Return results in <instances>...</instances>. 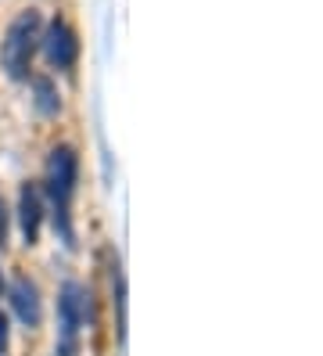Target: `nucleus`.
Listing matches in <instances>:
<instances>
[{
    "label": "nucleus",
    "instance_id": "f257e3e1",
    "mask_svg": "<svg viewBox=\"0 0 323 356\" xmlns=\"http://www.w3.org/2000/svg\"><path fill=\"white\" fill-rule=\"evenodd\" d=\"M40 36H43V18L40 11H22L15 22L4 33V47H0V61H4V72L11 79H29L33 69V54L40 47Z\"/></svg>",
    "mask_w": 323,
    "mask_h": 356
},
{
    "label": "nucleus",
    "instance_id": "f03ea898",
    "mask_svg": "<svg viewBox=\"0 0 323 356\" xmlns=\"http://www.w3.org/2000/svg\"><path fill=\"white\" fill-rule=\"evenodd\" d=\"M76 173H79V162H76V152L69 144H58L47 159V195L54 202V220L61 227L65 241H72V227H69V202H72V191H76Z\"/></svg>",
    "mask_w": 323,
    "mask_h": 356
},
{
    "label": "nucleus",
    "instance_id": "7ed1b4c3",
    "mask_svg": "<svg viewBox=\"0 0 323 356\" xmlns=\"http://www.w3.org/2000/svg\"><path fill=\"white\" fill-rule=\"evenodd\" d=\"M83 324H86V288L69 281L58 296V346H54V356H76Z\"/></svg>",
    "mask_w": 323,
    "mask_h": 356
},
{
    "label": "nucleus",
    "instance_id": "20e7f679",
    "mask_svg": "<svg viewBox=\"0 0 323 356\" xmlns=\"http://www.w3.org/2000/svg\"><path fill=\"white\" fill-rule=\"evenodd\" d=\"M43 44V54H47V61L54 69H72L76 58H79V40L72 33L69 22H61V18H54V22L47 26V33L40 36Z\"/></svg>",
    "mask_w": 323,
    "mask_h": 356
},
{
    "label": "nucleus",
    "instance_id": "39448f33",
    "mask_svg": "<svg viewBox=\"0 0 323 356\" xmlns=\"http://www.w3.org/2000/svg\"><path fill=\"white\" fill-rule=\"evenodd\" d=\"M11 306L18 313V321L26 327H36L40 317H43V306H40V288L29 281V277H15L11 284Z\"/></svg>",
    "mask_w": 323,
    "mask_h": 356
},
{
    "label": "nucleus",
    "instance_id": "423d86ee",
    "mask_svg": "<svg viewBox=\"0 0 323 356\" xmlns=\"http://www.w3.org/2000/svg\"><path fill=\"white\" fill-rule=\"evenodd\" d=\"M18 220H22V234H26L29 245H36L40 238V220H43V198H40V187L26 184L18 195Z\"/></svg>",
    "mask_w": 323,
    "mask_h": 356
},
{
    "label": "nucleus",
    "instance_id": "0eeeda50",
    "mask_svg": "<svg viewBox=\"0 0 323 356\" xmlns=\"http://www.w3.org/2000/svg\"><path fill=\"white\" fill-rule=\"evenodd\" d=\"M112 302H115V331L119 339H126V281H122V270H119V259L112 266Z\"/></svg>",
    "mask_w": 323,
    "mask_h": 356
},
{
    "label": "nucleus",
    "instance_id": "6e6552de",
    "mask_svg": "<svg viewBox=\"0 0 323 356\" xmlns=\"http://www.w3.org/2000/svg\"><path fill=\"white\" fill-rule=\"evenodd\" d=\"M33 90H36V108H40L43 115H58L61 97H58V90H54V83L43 79V76H36V79H33Z\"/></svg>",
    "mask_w": 323,
    "mask_h": 356
},
{
    "label": "nucleus",
    "instance_id": "1a4fd4ad",
    "mask_svg": "<svg viewBox=\"0 0 323 356\" xmlns=\"http://www.w3.org/2000/svg\"><path fill=\"white\" fill-rule=\"evenodd\" d=\"M8 349V321H4V313H0V353Z\"/></svg>",
    "mask_w": 323,
    "mask_h": 356
},
{
    "label": "nucleus",
    "instance_id": "9d476101",
    "mask_svg": "<svg viewBox=\"0 0 323 356\" xmlns=\"http://www.w3.org/2000/svg\"><path fill=\"white\" fill-rule=\"evenodd\" d=\"M4 230H8L4 227V202H0V241H4Z\"/></svg>",
    "mask_w": 323,
    "mask_h": 356
},
{
    "label": "nucleus",
    "instance_id": "9b49d317",
    "mask_svg": "<svg viewBox=\"0 0 323 356\" xmlns=\"http://www.w3.org/2000/svg\"><path fill=\"white\" fill-rule=\"evenodd\" d=\"M0 356H4V353H0Z\"/></svg>",
    "mask_w": 323,
    "mask_h": 356
}]
</instances>
